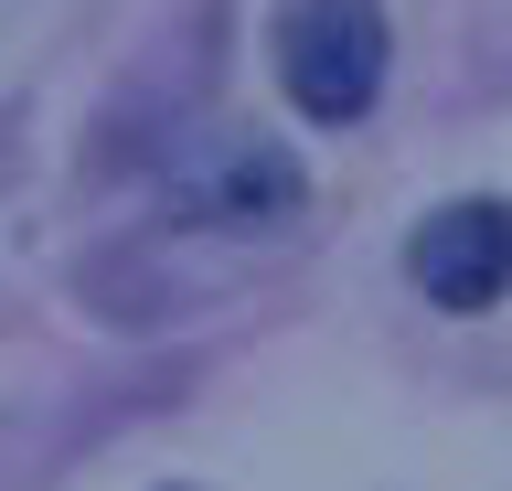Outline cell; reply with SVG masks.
<instances>
[{"label":"cell","mask_w":512,"mask_h":491,"mask_svg":"<svg viewBox=\"0 0 512 491\" xmlns=\"http://www.w3.org/2000/svg\"><path fill=\"white\" fill-rule=\"evenodd\" d=\"M278 86L299 118L352 129L384 97V11L374 0H288L278 22Z\"/></svg>","instance_id":"1"},{"label":"cell","mask_w":512,"mask_h":491,"mask_svg":"<svg viewBox=\"0 0 512 491\" xmlns=\"http://www.w3.org/2000/svg\"><path fill=\"white\" fill-rule=\"evenodd\" d=\"M310 203V171L288 161L278 139L256 129H203L171 161V225H203V235H267Z\"/></svg>","instance_id":"2"},{"label":"cell","mask_w":512,"mask_h":491,"mask_svg":"<svg viewBox=\"0 0 512 491\" xmlns=\"http://www.w3.org/2000/svg\"><path fill=\"white\" fill-rule=\"evenodd\" d=\"M406 278L438 310H491L512 289V203H438L406 246Z\"/></svg>","instance_id":"3"}]
</instances>
